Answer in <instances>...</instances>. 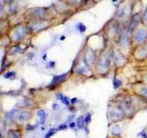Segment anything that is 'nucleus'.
Returning <instances> with one entry per match:
<instances>
[{"mask_svg":"<svg viewBox=\"0 0 147 138\" xmlns=\"http://www.w3.org/2000/svg\"><path fill=\"white\" fill-rule=\"evenodd\" d=\"M113 85H114V89H118V87H119L121 86V82L115 78L114 81H113Z\"/></svg>","mask_w":147,"mask_h":138,"instance_id":"obj_27","label":"nucleus"},{"mask_svg":"<svg viewBox=\"0 0 147 138\" xmlns=\"http://www.w3.org/2000/svg\"><path fill=\"white\" fill-rule=\"evenodd\" d=\"M58 131V128L57 129H55V128H53V129H51V130L46 133L45 135V138H51L52 137L55 133H56Z\"/></svg>","mask_w":147,"mask_h":138,"instance_id":"obj_25","label":"nucleus"},{"mask_svg":"<svg viewBox=\"0 0 147 138\" xmlns=\"http://www.w3.org/2000/svg\"><path fill=\"white\" fill-rule=\"evenodd\" d=\"M68 76V73H66V74H63V75H59V76H53V81H52V83H51V86L49 87H56L59 83H61V82H63L64 81V79Z\"/></svg>","mask_w":147,"mask_h":138,"instance_id":"obj_13","label":"nucleus"},{"mask_svg":"<svg viewBox=\"0 0 147 138\" xmlns=\"http://www.w3.org/2000/svg\"><path fill=\"white\" fill-rule=\"evenodd\" d=\"M76 29L78 30V31L79 32H81V33H83V32H85L86 31V27L83 24V23H81V22H79L78 24L76 25Z\"/></svg>","mask_w":147,"mask_h":138,"instance_id":"obj_24","label":"nucleus"},{"mask_svg":"<svg viewBox=\"0 0 147 138\" xmlns=\"http://www.w3.org/2000/svg\"><path fill=\"white\" fill-rule=\"evenodd\" d=\"M30 113L29 112H22V110H17V112L15 114V117H14V120L17 122H26L28 121L30 118Z\"/></svg>","mask_w":147,"mask_h":138,"instance_id":"obj_12","label":"nucleus"},{"mask_svg":"<svg viewBox=\"0 0 147 138\" xmlns=\"http://www.w3.org/2000/svg\"><path fill=\"white\" fill-rule=\"evenodd\" d=\"M90 114H86V122H90Z\"/></svg>","mask_w":147,"mask_h":138,"instance_id":"obj_29","label":"nucleus"},{"mask_svg":"<svg viewBox=\"0 0 147 138\" xmlns=\"http://www.w3.org/2000/svg\"><path fill=\"white\" fill-rule=\"evenodd\" d=\"M113 61V52L103 53L99 56L98 62H96V68L100 74L106 73L110 66V63Z\"/></svg>","mask_w":147,"mask_h":138,"instance_id":"obj_4","label":"nucleus"},{"mask_svg":"<svg viewBox=\"0 0 147 138\" xmlns=\"http://www.w3.org/2000/svg\"><path fill=\"white\" fill-rule=\"evenodd\" d=\"M27 26L30 33L36 34L47 30L51 27V23L47 20H30L27 23Z\"/></svg>","mask_w":147,"mask_h":138,"instance_id":"obj_3","label":"nucleus"},{"mask_svg":"<svg viewBox=\"0 0 147 138\" xmlns=\"http://www.w3.org/2000/svg\"><path fill=\"white\" fill-rule=\"evenodd\" d=\"M34 127L33 126H30V125H28L27 126V130H33Z\"/></svg>","mask_w":147,"mask_h":138,"instance_id":"obj_32","label":"nucleus"},{"mask_svg":"<svg viewBox=\"0 0 147 138\" xmlns=\"http://www.w3.org/2000/svg\"><path fill=\"white\" fill-rule=\"evenodd\" d=\"M145 44H146V45H147V40H146V43H145Z\"/></svg>","mask_w":147,"mask_h":138,"instance_id":"obj_36","label":"nucleus"},{"mask_svg":"<svg viewBox=\"0 0 147 138\" xmlns=\"http://www.w3.org/2000/svg\"><path fill=\"white\" fill-rule=\"evenodd\" d=\"M49 66H51L50 67H54V66H55V63H54V62H51V63L49 64Z\"/></svg>","mask_w":147,"mask_h":138,"instance_id":"obj_33","label":"nucleus"},{"mask_svg":"<svg viewBox=\"0 0 147 138\" xmlns=\"http://www.w3.org/2000/svg\"><path fill=\"white\" fill-rule=\"evenodd\" d=\"M69 127H70V128H75L76 127V123L75 122H71L70 125H69Z\"/></svg>","mask_w":147,"mask_h":138,"instance_id":"obj_31","label":"nucleus"},{"mask_svg":"<svg viewBox=\"0 0 147 138\" xmlns=\"http://www.w3.org/2000/svg\"><path fill=\"white\" fill-rule=\"evenodd\" d=\"M96 51L88 46L87 49H86V53H85L84 61L86 62V64L88 66H92L96 63Z\"/></svg>","mask_w":147,"mask_h":138,"instance_id":"obj_11","label":"nucleus"},{"mask_svg":"<svg viewBox=\"0 0 147 138\" xmlns=\"http://www.w3.org/2000/svg\"><path fill=\"white\" fill-rule=\"evenodd\" d=\"M20 51H21V49L20 47V45H18V43H17V44L12 45L8 52H9V54L14 55V54H17L18 53H20Z\"/></svg>","mask_w":147,"mask_h":138,"instance_id":"obj_17","label":"nucleus"},{"mask_svg":"<svg viewBox=\"0 0 147 138\" xmlns=\"http://www.w3.org/2000/svg\"><path fill=\"white\" fill-rule=\"evenodd\" d=\"M142 14L141 13H138L131 16V18H130V21L128 23V28H127L128 30L130 31L131 33L140 26L141 23H142Z\"/></svg>","mask_w":147,"mask_h":138,"instance_id":"obj_10","label":"nucleus"},{"mask_svg":"<svg viewBox=\"0 0 147 138\" xmlns=\"http://www.w3.org/2000/svg\"><path fill=\"white\" fill-rule=\"evenodd\" d=\"M29 32L30 31H29V29H28L27 24L18 23V24H16L10 29L8 33V37L12 43L17 44L24 40L26 35L29 33Z\"/></svg>","mask_w":147,"mask_h":138,"instance_id":"obj_1","label":"nucleus"},{"mask_svg":"<svg viewBox=\"0 0 147 138\" xmlns=\"http://www.w3.org/2000/svg\"><path fill=\"white\" fill-rule=\"evenodd\" d=\"M117 44L119 49H126L131 44L130 31L128 30V29H123L121 30V33L117 39Z\"/></svg>","mask_w":147,"mask_h":138,"instance_id":"obj_6","label":"nucleus"},{"mask_svg":"<svg viewBox=\"0 0 147 138\" xmlns=\"http://www.w3.org/2000/svg\"><path fill=\"white\" fill-rule=\"evenodd\" d=\"M17 112V110H12L11 112H9L6 114V120L7 121H11V120H14V117H15V114Z\"/></svg>","mask_w":147,"mask_h":138,"instance_id":"obj_19","label":"nucleus"},{"mask_svg":"<svg viewBox=\"0 0 147 138\" xmlns=\"http://www.w3.org/2000/svg\"><path fill=\"white\" fill-rule=\"evenodd\" d=\"M68 127V125H66V124H61V125H59L58 127V130H64V129H66Z\"/></svg>","mask_w":147,"mask_h":138,"instance_id":"obj_28","label":"nucleus"},{"mask_svg":"<svg viewBox=\"0 0 147 138\" xmlns=\"http://www.w3.org/2000/svg\"><path fill=\"white\" fill-rule=\"evenodd\" d=\"M16 76V73L13 71H8L4 75L5 78H11V77H15Z\"/></svg>","mask_w":147,"mask_h":138,"instance_id":"obj_26","label":"nucleus"},{"mask_svg":"<svg viewBox=\"0 0 147 138\" xmlns=\"http://www.w3.org/2000/svg\"><path fill=\"white\" fill-rule=\"evenodd\" d=\"M140 135H141V136H142L144 138H147V135L145 133V132H142V133H140Z\"/></svg>","mask_w":147,"mask_h":138,"instance_id":"obj_30","label":"nucleus"},{"mask_svg":"<svg viewBox=\"0 0 147 138\" xmlns=\"http://www.w3.org/2000/svg\"><path fill=\"white\" fill-rule=\"evenodd\" d=\"M57 99L61 100L64 105H66V106H69V105H70V101H69V99L66 98L65 96H63L62 93H58V94H57Z\"/></svg>","mask_w":147,"mask_h":138,"instance_id":"obj_18","label":"nucleus"},{"mask_svg":"<svg viewBox=\"0 0 147 138\" xmlns=\"http://www.w3.org/2000/svg\"><path fill=\"white\" fill-rule=\"evenodd\" d=\"M77 126L79 127V128H81V129H83L85 127V123H86V119L83 117V116H80L79 118L77 119Z\"/></svg>","mask_w":147,"mask_h":138,"instance_id":"obj_20","label":"nucleus"},{"mask_svg":"<svg viewBox=\"0 0 147 138\" xmlns=\"http://www.w3.org/2000/svg\"><path fill=\"white\" fill-rule=\"evenodd\" d=\"M73 117H74V115H69V116H68V121H71Z\"/></svg>","mask_w":147,"mask_h":138,"instance_id":"obj_34","label":"nucleus"},{"mask_svg":"<svg viewBox=\"0 0 147 138\" xmlns=\"http://www.w3.org/2000/svg\"><path fill=\"white\" fill-rule=\"evenodd\" d=\"M48 15H49L48 10L44 7L31 8L26 14V16L30 20H47Z\"/></svg>","mask_w":147,"mask_h":138,"instance_id":"obj_5","label":"nucleus"},{"mask_svg":"<svg viewBox=\"0 0 147 138\" xmlns=\"http://www.w3.org/2000/svg\"><path fill=\"white\" fill-rule=\"evenodd\" d=\"M8 135V138H20V135H18V133L16 132V131H9L7 133Z\"/></svg>","mask_w":147,"mask_h":138,"instance_id":"obj_22","label":"nucleus"},{"mask_svg":"<svg viewBox=\"0 0 147 138\" xmlns=\"http://www.w3.org/2000/svg\"><path fill=\"white\" fill-rule=\"evenodd\" d=\"M131 44L135 46L145 44L147 40V28L146 26L142 25V27H138L136 30H134L131 34Z\"/></svg>","mask_w":147,"mask_h":138,"instance_id":"obj_2","label":"nucleus"},{"mask_svg":"<svg viewBox=\"0 0 147 138\" xmlns=\"http://www.w3.org/2000/svg\"><path fill=\"white\" fill-rule=\"evenodd\" d=\"M117 21L121 23V21L127 20L128 18H131V8L127 4H122L119 7L116 12Z\"/></svg>","mask_w":147,"mask_h":138,"instance_id":"obj_7","label":"nucleus"},{"mask_svg":"<svg viewBox=\"0 0 147 138\" xmlns=\"http://www.w3.org/2000/svg\"><path fill=\"white\" fill-rule=\"evenodd\" d=\"M133 56L139 61L147 59V45L142 44L135 46L134 49H133Z\"/></svg>","mask_w":147,"mask_h":138,"instance_id":"obj_9","label":"nucleus"},{"mask_svg":"<svg viewBox=\"0 0 147 138\" xmlns=\"http://www.w3.org/2000/svg\"><path fill=\"white\" fill-rule=\"evenodd\" d=\"M0 30H1V34H7V32L9 30V21L7 20H2L1 24H0Z\"/></svg>","mask_w":147,"mask_h":138,"instance_id":"obj_15","label":"nucleus"},{"mask_svg":"<svg viewBox=\"0 0 147 138\" xmlns=\"http://www.w3.org/2000/svg\"><path fill=\"white\" fill-rule=\"evenodd\" d=\"M138 93H139L141 96L144 97V98H147V86L142 87L141 89H139V90H138Z\"/></svg>","mask_w":147,"mask_h":138,"instance_id":"obj_21","label":"nucleus"},{"mask_svg":"<svg viewBox=\"0 0 147 138\" xmlns=\"http://www.w3.org/2000/svg\"><path fill=\"white\" fill-rule=\"evenodd\" d=\"M18 107H22V108H31L34 106L33 101L30 99H24L18 102Z\"/></svg>","mask_w":147,"mask_h":138,"instance_id":"obj_14","label":"nucleus"},{"mask_svg":"<svg viewBox=\"0 0 147 138\" xmlns=\"http://www.w3.org/2000/svg\"><path fill=\"white\" fill-rule=\"evenodd\" d=\"M142 25L147 26V6L144 9V13H142Z\"/></svg>","mask_w":147,"mask_h":138,"instance_id":"obj_23","label":"nucleus"},{"mask_svg":"<svg viewBox=\"0 0 147 138\" xmlns=\"http://www.w3.org/2000/svg\"><path fill=\"white\" fill-rule=\"evenodd\" d=\"M144 82L147 84V75L146 76H144Z\"/></svg>","mask_w":147,"mask_h":138,"instance_id":"obj_35","label":"nucleus"},{"mask_svg":"<svg viewBox=\"0 0 147 138\" xmlns=\"http://www.w3.org/2000/svg\"><path fill=\"white\" fill-rule=\"evenodd\" d=\"M124 114H125V112L121 107H119V106H112L109 110V116L113 122H119L122 120Z\"/></svg>","mask_w":147,"mask_h":138,"instance_id":"obj_8","label":"nucleus"},{"mask_svg":"<svg viewBox=\"0 0 147 138\" xmlns=\"http://www.w3.org/2000/svg\"><path fill=\"white\" fill-rule=\"evenodd\" d=\"M37 115L39 116L40 118V124H44L45 121H46V118H47V112H45L43 110H40L38 112H37Z\"/></svg>","mask_w":147,"mask_h":138,"instance_id":"obj_16","label":"nucleus"}]
</instances>
